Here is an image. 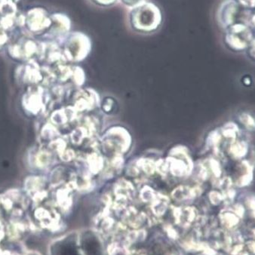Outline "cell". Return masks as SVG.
<instances>
[{
    "label": "cell",
    "instance_id": "ffe728a7",
    "mask_svg": "<svg viewBox=\"0 0 255 255\" xmlns=\"http://www.w3.org/2000/svg\"><path fill=\"white\" fill-rule=\"evenodd\" d=\"M228 255H249V254L244 249V250L239 251V252H231V253H228Z\"/></svg>",
    "mask_w": 255,
    "mask_h": 255
},
{
    "label": "cell",
    "instance_id": "ac0fdd59",
    "mask_svg": "<svg viewBox=\"0 0 255 255\" xmlns=\"http://www.w3.org/2000/svg\"><path fill=\"white\" fill-rule=\"evenodd\" d=\"M74 76L76 83H78L79 85L82 84L84 82V73L80 67H76L75 69Z\"/></svg>",
    "mask_w": 255,
    "mask_h": 255
},
{
    "label": "cell",
    "instance_id": "2e32d148",
    "mask_svg": "<svg viewBox=\"0 0 255 255\" xmlns=\"http://www.w3.org/2000/svg\"><path fill=\"white\" fill-rule=\"evenodd\" d=\"M209 199L212 204L217 206V205H219L222 201H225V196L224 195H221L219 192L213 191L211 192L209 194Z\"/></svg>",
    "mask_w": 255,
    "mask_h": 255
},
{
    "label": "cell",
    "instance_id": "8992f818",
    "mask_svg": "<svg viewBox=\"0 0 255 255\" xmlns=\"http://www.w3.org/2000/svg\"><path fill=\"white\" fill-rule=\"evenodd\" d=\"M167 162L171 173L177 177H182L191 171V167L181 159L170 157L167 159Z\"/></svg>",
    "mask_w": 255,
    "mask_h": 255
},
{
    "label": "cell",
    "instance_id": "5bb4252c",
    "mask_svg": "<svg viewBox=\"0 0 255 255\" xmlns=\"http://www.w3.org/2000/svg\"><path fill=\"white\" fill-rule=\"evenodd\" d=\"M87 132H86V129L84 128H80L77 129L75 130L72 134V138H73V142H74L76 144L81 143L83 141V139L86 137Z\"/></svg>",
    "mask_w": 255,
    "mask_h": 255
},
{
    "label": "cell",
    "instance_id": "30bf717a",
    "mask_svg": "<svg viewBox=\"0 0 255 255\" xmlns=\"http://www.w3.org/2000/svg\"><path fill=\"white\" fill-rule=\"evenodd\" d=\"M88 160H89V165H90L91 171L93 173H98L103 167L102 158L98 156V154L94 153V154L90 155L88 158Z\"/></svg>",
    "mask_w": 255,
    "mask_h": 255
},
{
    "label": "cell",
    "instance_id": "7a4b0ae2",
    "mask_svg": "<svg viewBox=\"0 0 255 255\" xmlns=\"http://www.w3.org/2000/svg\"><path fill=\"white\" fill-rule=\"evenodd\" d=\"M92 41L86 33L80 31L68 33L66 43V53L69 59L80 61L90 53Z\"/></svg>",
    "mask_w": 255,
    "mask_h": 255
},
{
    "label": "cell",
    "instance_id": "7c38bea8",
    "mask_svg": "<svg viewBox=\"0 0 255 255\" xmlns=\"http://www.w3.org/2000/svg\"><path fill=\"white\" fill-rule=\"evenodd\" d=\"M92 5L100 8H110L119 3V0H88Z\"/></svg>",
    "mask_w": 255,
    "mask_h": 255
},
{
    "label": "cell",
    "instance_id": "9c48e42d",
    "mask_svg": "<svg viewBox=\"0 0 255 255\" xmlns=\"http://www.w3.org/2000/svg\"><path fill=\"white\" fill-rule=\"evenodd\" d=\"M124 219L130 226L137 228L143 222L144 216H143V214L137 213L135 209L130 208L126 212V215L124 216Z\"/></svg>",
    "mask_w": 255,
    "mask_h": 255
},
{
    "label": "cell",
    "instance_id": "e0dca14e",
    "mask_svg": "<svg viewBox=\"0 0 255 255\" xmlns=\"http://www.w3.org/2000/svg\"><path fill=\"white\" fill-rule=\"evenodd\" d=\"M169 168L168 162L166 161L159 160L156 163V170L161 174H166L168 169Z\"/></svg>",
    "mask_w": 255,
    "mask_h": 255
},
{
    "label": "cell",
    "instance_id": "52a82bcc",
    "mask_svg": "<svg viewBox=\"0 0 255 255\" xmlns=\"http://www.w3.org/2000/svg\"><path fill=\"white\" fill-rule=\"evenodd\" d=\"M134 187L132 184L126 180H120L116 185L115 193L117 197L129 199L134 194Z\"/></svg>",
    "mask_w": 255,
    "mask_h": 255
},
{
    "label": "cell",
    "instance_id": "d6986e66",
    "mask_svg": "<svg viewBox=\"0 0 255 255\" xmlns=\"http://www.w3.org/2000/svg\"><path fill=\"white\" fill-rule=\"evenodd\" d=\"M247 247L252 253L255 254V240L249 241V243H247Z\"/></svg>",
    "mask_w": 255,
    "mask_h": 255
},
{
    "label": "cell",
    "instance_id": "277c9868",
    "mask_svg": "<svg viewBox=\"0 0 255 255\" xmlns=\"http://www.w3.org/2000/svg\"><path fill=\"white\" fill-rule=\"evenodd\" d=\"M176 222L181 227H188L197 217V212L194 208H176L174 210Z\"/></svg>",
    "mask_w": 255,
    "mask_h": 255
},
{
    "label": "cell",
    "instance_id": "ba28073f",
    "mask_svg": "<svg viewBox=\"0 0 255 255\" xmlns=\"http://www.w3.org/2000/svg\"><path fill=\"white\" fill-rule=\"evenodd\" d=\"M168 197L163 195L156 194L154 200L152 202V210L156 216H161L165 213L168 208Z\"/></svg>",
    "mask_w": 255,
    "mask_h": 255
},
{
    "label": "cell",
    "instance_id": "5b68a950",
    "mask_svg": "<svg viewBox=\"0 0 255 255\" xmlns=\"http://www.w3.org/2000/svg\"><path fill=\"white\" fill-rule=\"evenodd\" d=\"M201 193L200 189L199 187L190 188L185 186H181L176 188L171 193L172 198L177 201H184L186 199H192L199 196Z\"/></svg>",
    "mask_w": 255,
    "mask_h": 255
},
{
    "label": "cell",
    "instance_id": "8fae6325",
    "mask_svg": "<svg viewBox=\"0 0 255 255\" xmlns=\"http://www.w3.org/2000/svg\"><path fill=\"white\" fill-rule=\"evenodd\" d=\"M138 165L147 174H152L156 171V163L149 159H140Z\"/></svg>",
    "mask_w": 255,
    "mask_h": 255
},
{
    "label": "cell",
    "instance_id": "9a60e30c",
    "mask_svg": "<svg viewBox=\"0 0 255 255\" xmlns=\"http://www.w3.org/2000/svg\"><path fill=\"white\" fill-rule=\"evenodd\" d=\"M146 0H119V3L121 4L123 7L127 9H131L140 4L146 2Z\"/></svg>",
    "mask_w": 255,
    "mask_h": 255
},
{
    "label": "cell",
    "instance_id": "3957f363",
    "mask_svg": "<svg viewBox=\"0 0 255 255\" xmlns=\"http://www.w3.org/2000/svg\"><path fill=\"white\" fill-rule=\"evenodd\" d=\"M245 209L242 205L237 204L233 208L224 209L219 215L221 226L224 231H234L244 217Z\"/></svg>",
    "mask_w": 255,
    "mask_h": 255
},
{
    "label": "cell",
    "instance_id": "6da1fadb",
    "mask_svg": "<svg viewBox=\"0 0 255 255\" xmlns=\"http://www.w3.org/2000/svg\"><path fill=\"white\" fill-rule=\"evenodd\" d=\"M127 22L131 31L140 35H152L160 30L163 15L159 5L146 1L128 10Z\"/></svg>",
    "mask_w": 255,
    "mask_h": 255
},
{
    "label": "cell",
    "instance_id": "4fadbf2b",
    "mask_svg": "<svg viewBox=\"0 0 255 255\" xmlns=\"http://www.w3.org/2000/svg\"><path fill=\"white\" fill-rule=\"evenodd\" d=\"M156 194L155 193L154 190L151 189L149 187H145L142 189L140 192V197L143 202H152L156 198Z\"/></svg>",
    "mask_w": 255,
    "mask_h": 255
}]
</instances>
